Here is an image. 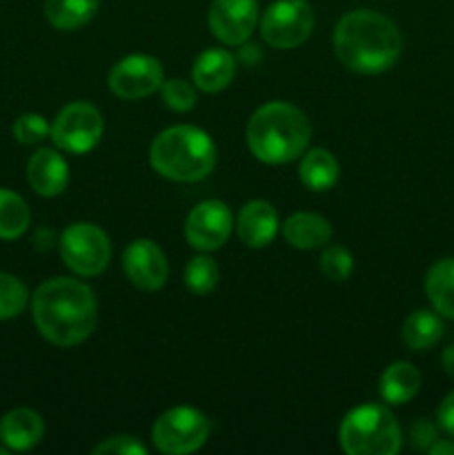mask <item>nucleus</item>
<instances>
[{"instance_id": "obj_1", "label": "nucleus", "mask_w": 454, "mask_h": 455, "mask_svg": "<svg viewBox=\"0 0 454 455\" xmlns=\"http://www.w3.org/2000/svg\"><path fill=\"white\" fill-rule=\"evenodd\" d=\"M40 336L56 347H74L87 340L98 323L96 296L74 278H53L40 284L31 300Z\"/></svg>"}, {"instance_id": "obj_2", "label": "nucleus", "mask_w": 454, "mask_h": 455, "mask_svg": "<svg viewBox=\"0 0 454 455\" xmlns=\"http://www.w3.org/2000/svg\"><path fill=\"white\" fill-rule=\"evenodd\" d=\"M334 49L347 69L356 74H381L396 65L403 52V38L387 16L356 9L338 20Z\"/></svg>"}, {"instance_id": "obj_3", "label": "nucleus", "mask_w": 454, "mask_h": 455, "mask_svg": "<svg viewBox=\"0 0 454 455\" xmlns=\"http://www.w3.org/2000/svg\"><path fill=\"white\" fill-rule=\"evenodd\" d=\"M312 127L298 107L267 102L247 123V145L261 163L285 164L296 160L310 145Z\"/></svg>"}, {"instance_id": "obj_4", "label": "nucleus", "mask_w": 454, "mask_h": 455, "mask_svg": "<svg viewBox=\"0 0 454 455\" xmlns=\"http://www.w3.org/2000/svg\"><path fill=\"white\" fill-rule=\"evenodd\" d=\"M156 173L176 182H196L209 176L216 164L214 140L199 127L176 124L156 136L150 149Z\"/></svg>"}, {"instance_id": "obj_5", "label": "nucleus", "mask_w": 454, "mask_h": 455, "mask_svg": "<svg viewBox=\"0 0 454 455\" xmlns=\"http://www.w3.org/2000/svg\"><path fill=\"white\" fill-rule=\"evenodd\" d=\"M341 447L350 455H396L403 444L394 413L383 404H363L341 422Z\"/></svg>"}, {"instance_id": "obj_6", "label": "nucleus", "mask_w": 454, "mask_h": 455, "mask_svg": "<svg viewBox=\"0 0 454 455\" xmlns=\"http://www.w3.org/2000/svg\"><path fill=\"white\" fill-rule=\"evenodd\" d=\"M209 420L191 407H174L165 411L151 429V443L160 453H194L207 443Z\"/></svg>"}, {"instance_id": "obj_7", "label": "nucleus", "mask_w": 454, "mask_h": 455, "mask_svg": "<svg viewBox=\"0 0 454 455\" xmlns=\"http://www.w3.org/2000/svg\"><path fill=\"white\" fill-rule=\"evenodd\" d=\"M62 262L83 278L102 274L109 265L111 244L105 231L92 222H76L61 235Z\"/></svg>"}, {"instance_id": "obj_8", "label": "nucleus", "mask_w": 454, "mask_h": 455, "mask_svg": "<svg viewBox=\"0 0 454 455\" xmlns=\"http://www.w3.org/2000/svg\"><path fill=\"white\" fill-rule=\"evenodd\" d=\"M314 29V12L305 0H276L261 18V34L270 47L294 49Z\"/></svg>"}, {"instance_id": "obj_9", "label": "nucleus", "mask_w": 454, "mask_h": 455, "mask_svg": "<svg viewBox=\"0 0 454 455\" xmlns=\"http://www.w3.org/2000/svg\"><path fill=\"white\" fill-rule=\"evenodd\" d=\"M105 123L101 111L89 102H71L53 120L49 136L67 154H87L101 142Z\"/></svg>"}, {"instance_id": "obj_10", "label": "nucleus", "mask_w": 454, "mask_h": 455, "mask_svg": "<svg viewBox=\"0 0 454 455\" xmlns=\"http://www.w3.org/2000/svg\"><path fill=\"white\" fill-rule=\"evenodd\" d=\"M163 84V67L156 58L136 53L116 62L109 71V89L123 100H141Z\"/></svg>"}, {"instance_id": "obj_11", "label": "nucleus", "mask_w": 454, "mask_h": 455, "mask_svg": "<svg viewBox=\"0 0 454 455\" xmlns=\"http://www.w3.org/2000/svg\"><path fill=\"white\" fill-rule=\"evenodd\" d=\"M231 231V212L221 200L196 204L185 222V238L199 251H214L227 243Z\"/></svg>"}, {"instance_id": "obj_12", "label": "nucleus", "mask_w": 454, "mask_h": 455, "mask_svg": "<svg viewBox=\"0 0 454 455\" xmlns=\"http://www.w3.org/2000/svg\"><path fill=\"white\" fill-rule=\"evenodd\" d=\"M258 22V0H214L207 25L223 44H243Z\"/></svg>"}, {"instance_id": "obj_13", "label": "nucleus", "mask_w": 454, "mask_h": 455, "mask_svg": "<svg viewBox=\"0 0 454 455\" xmlns=\"http://www.w3.org/2000/svg\"><path fill=\"white\" fill-rule=\"evenodd\" d=\"M125 274L129 283L138 287L141 291H156L167 283L169 265L165 258L163 249L151 240H134L123 256Z\"/></svg>"}, {"instance_id": "obj_14", "label": "nucleus", "mask_w": 454, "mask_h": 455, "mask_svg": "<svg viewBox=\"0 0 454 455\" xmlns=\"http://www.w3.org/2000/svg\"><path fill=\"white\" fill-rule=\"evenodd\" d=\"M27 180L36 194L53 198L65 191L69 182V167L58 151L40 149L27 163Z\"/></svg>"}, {"instance_id": "obj_15", "label": "nucleus", "mask_w": 454, "mask_h": 455, "mask_svg": "<svg viewBox=\"0 0 454 455\" xmlns=\"http://www.w3.org/2000/svg\"><path fill=\"white\" fill-rule=\"evenodd\" d=\"M236 229H239V238L247 247H267L276 238V234H279V216H276V209L270 203H265V200H252V203H247L240 209Z\"/></svg>"}, {"instance_id": "obj_16", "label": "nucleus", "mask_w": 454, "mask_h": 455, "mask_svg": "<svg viewBox=\"0 0 454 455\" xmlns=\"http://www.w3.org/2000/svg\"><path fill=\"white\" fill-rule=\"evenodd\" d=\"M45 422L34 409H12L0 420V443L9 451H29L43 440Z\"/></svg>"}, {"instance_id": "obj_17", "label": "nucleus", "mask_w": 454, "mask_h": 455, "mask_svg": "<svg viewBox=\"0 0 454 455\" xmlns=\"http://www.w3.org/2000/svg\"><path fill=\"white\" fill-rule=\"evenodd\" d=\"M236 74V60L225 49H207L200 53L191 69L196 87L207 93L223 92Z\"/></svg>"}, {"instance_id": "obj_18", "label": "nucleus", "mask_w": 454, "mask_h": 455, "mask_svg": "<svg viewBox=\"0 0 454 455\" xmlns=\"http://www.w3.org/2000/svg\"><path fill=\"white\" fill-rule=\"evenodd\" d=\"M283 238L296 249L323 247L332 238V225H329L328 218L319 216V213H294L285 220Z\"/></svg>"}, {"instance_id": "obj_19", "label": "nucleus", "mask_w": 454, "mask_h": 455, "mask_svg": "<svg viewBox=\"0 0 454 455\" xmlns=\"http://www.w3.org/2000/svg\"><path fill=\"white\" fill-rule=\"evenodd\" d=\"M421 389V373L409 363H394L381 376V398L387 404H405Z\"/></svg>"}, {"instance_id": "obj_20", "label": "nucleus", "mask_w": 454, "mask_h": 455, "mask_svg": "<svg viewBox=\"0 0 454 455\" xmlns=\"http://www.w3.org/2000/svg\"><path fill=\"white\" fill-rule=\"evenodd\" d=\"M426 293L436 314L454 320V258L434 262L426 275Z\"/></svg>"}, {"instance_id": "obj_21", "label": "nucleus", "mask_w": 454, "mask_h": 455, "mask_svg": "<svg viewBox=\"0 0 454 455\" xmlns=\"http://www.w3.org/2000/svg\"><path fill=\"white\" fill-rule=\"evenodd\" d=\"M298 176H301L303 185L312 191H328L336 185L338 180V163L328 149L316 147L310 149L301 160L298 167Z\"/></svg>"}, {"instance_id": "obj_22", "label": "nucleus", "mask_w": 454, "mask_h": 455, "mask_svg": "<svg viewBox=\"0 0 454 455\" xmlns=\"http://www.w3.org/2000/svg\"><path fill=\"white\" fill-rule=\"evenodd\" d=\"M441 336H443V323L439 315L427 309L412 311L401 329V338L412 351L430 349L441 340Z\"/></svg>"}, {"instance_id": "obj_23", "label": "nucleus", "mask_w": 454, "mask_h": 455, "mask_svg": "<svg viewBox=\"0 0 454 455\" xmlns=\"http://www.w3.org/2000/svg\"><path fill=\"white\" fill-rule=\"evenodd\" d=\"M101 0H45V16L56 29L74 31L87 25Z\"/></svg>"}, {"instance_id": "obj_24", "label": "nucleus", "mask_w": 454, "mask_h": 455, "mask_svg": "<svg viewBox=\"0 0 454 455\" xmlns=\"http://www.w3.org/2000/svg\"><path fill=\"white\" fill-rule=\"evenodd\" d=\"M31 212L25 200L9 189H0V240H16L29 229Z\"/></svg>"}, {"instance_id": "obj_25", "label": "nucleus", "mask_w": 454, "mask_h": 455, "mask_svg": "<svg viewBox=\"0 0 454 455\" xmlns=\"http://www.w3.org/2000/svg\"><path fill=\"white\" fill-rule=\"evenodd\" d=\"M29 302V291L25 284L12 274L0 271V320H12L25 311Z\"/></svg>"}, {"instance_id": "obj_26", "label": "nucleus", "mask_w": 454, "mask_h": 455, "mask_svg": "<svg viewBox=\"0 0 454 455\" xmlns=\"http://www.w3.org/2000/svg\"><path fill=\"white\" fill-rule=\"evenodd\" d=\"M218 265L207 256H196L185 267V287L196 296H205L218 284Z\"/></svg>"}, {"instance_id": "obj_27", "label": "nucleus", "mask_w": 454, "mask_h": 455, "mask_svg": "<svg viewBox=\"0 0 454 455\" xmlns=\"http://www.w3.org/2000/svg\"><path fill=\"white\" fill-rule=\"evenodd\" d=\"M352 269H354V258L341 244H334L328 247L320 256V271L325 274V278L329 280H347L350 278Z\"/></svg>"}, {"instance_id": "obj_28", "label": "nucleus", "mask_w": 454, "mask_h": 455, "mask_svg": "<svg viewBox=\"0 0 454 455\" xmlns=\"http://www.w3.org/2000/svg\"><path fill=\"white\" fill-rule=\"evenodd\" d=\"M47 120L40 114H22L20 118L13 123V138L20 145H38L49 136Z\"/></svg>"}, {"instance_id": "obj_29", "label": "nucleus", "mask_w": 454, "mask_h": 455, "mask_svg": "<svg viewBox=\"0 0 454 455\" xmlns=\"http://www.w3.org/2000/svg\"><path fill=\"white\" fill-rule=\"evenodd\" d=\"M160 92H163L165 105L174 111H190L196 105V92L187 80H167L160 84Z\"/></svg>"}, {"instance_id": "obj_30", "label": "nucleus", "mask_w": 454, "mask_h": 455, "mask_svg": "<svg viewBox=\"0 0 454 455\" xmlns=\"http://www.w3.org/2000/svg\"><path fill=\"white\" fill-rule=\"evenodd\" d=\"M109 453V455H147L145 444L134 435H114V438L105 440V443L93 447V455Z\"/></svg>"}, {"instance_id": "obj_31", "label": "nucleus", "mask_w": 454, "mask_h": 455, "mask_svg": "<svg viewBox=\"0 0 454 455\" xmlns=\"http://www.w3.org/2000/svg\"><path fill=\"white\" fill-rule=\"evenodd\" d=\"M436 440H439L436 427L432 425L427 418H421V420H417L412 427H409V443H412V447L421 449V451H427Z\"/></svg>"}, {"instance_id": "obj_32", "label": "nucleus", "mask_w": 454, "mask_h": 455, "mask_svg": "<svg viewBox=\"0 0 454 455\" xmlns=\"http://www.w3.org/2000/svg\"><path fill=\"white\" fill-rule=\"evenodd\" d=\"M436 420H439L441 429L454 438V391L443 398L439 411H436Z\"/></svg>"}, {"instance_id": "obj_33", "label": "nucleus", "mask_w": 454, "mask_h": 455, "mask_svg": "<svg viewBox=\"0 0 454 455\" xmlns=\"http://www.w3.org/2000/svg\"><path fill=\"white\" fill-rule=\"evenodd\" d=\"M427 451L430 455H454V443L452 440H436Z\"/></svg>"}, {"instance_id": "obj_34", "label": "nucleus", "mask_w": 454, "mask_h": 455, "mask_svg": "<svg viewBox=\"0 0 454 455\" xmlns=\"http://www.w3.org/2000/svg\"><path fill=\"white\" fill-rule=\"evenodd\" d=\"M36 249H40V251H45V249H49L53 244V234L49 229H40L36 231Z\"/></svg>"}, {"instance_id": "obj_35", "label": "nucleus", "mask_w": 454, "mask_h": 455, "mask_svg": "<svg viewBox=\"0 0 454 455\" xmlns=\"http://www.w3.org/2000/svg\"><path fill=\"white\" fill-rule=\"evenodd\" d=\"M441 363H443L445 373H448L450 378H454V345H450L448 349L443 351V358H441Z\"/></svg>"}, {"instance_id": "obj_36", "label": "nucleus", "mask_w": 454, "mask_h": 455, "mask_svg": "<svg viewBox=\"0 0 454 455\" xmlns=\"http://www.w3.org/2000/svg\"><path fill=\"white\" fill-rule=\"evenodd\" d=\"M9 449L7 447H0V455H7Z\"/></svg>"}]
</instances>
